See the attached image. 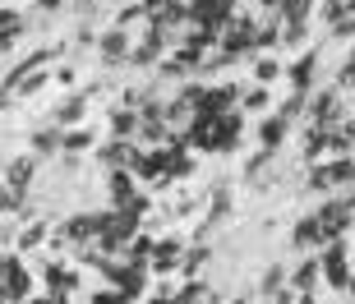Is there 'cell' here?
I'll return each instance as SVG.
<instances>
[{"label":"cell","instance_id":"1","mask_svg":"<svg viewBox=\"0 0 355 304\" xmlns=\"http://www.w3.org/2000/svg\"><path fill=\"white\" fill-rule=\"evenodd\" d=\"M318 267H323V277H328L337 291H346V286H351V272H346V244H342V240H328V244H323Z\"/></svg>","mask_w":355,"mask_h":304},{"label":"cell","instance_id":"2","mask_svg":"<svg viewBox=\"0 0 355 304\" xmlns=\"http://www.w3.org/2000/svg\"><path fill=\"white\" fill-rule=\"evenodd\" d=\"M184 249H189V244H184L180 235H171V240H157V244H153V258H148V267H153L157 277H166V272H180V258H184Z\"/></svg>","mask_w":355,"mask_h":304},{"label":"cell","instance_id":"3","mask_svg":"<svg viewBox=\"0 0 355 304\" xmlns=\"http://www.w3.org/2000/svg\"><path fill=\"white\" fill-rule=\"evenodd\" d=\"M97 51H102L106 65H120V60H125V55L134 51V46H130V33H125V28H111V33H102Z\"/></svg>","mask_w":355,"mask_h":304},{"label":"cell","instance_id":"4","mask_svg":"<svg viewBox=\"0 0 355 304\" xmlns=\"http://www.w3.org/2000/svg\"><path fill=\"white\" fill-rule=\"evenodd\" d=\"M318 277H323V267H318V253H309V258H304V263L295 267V272H291V281H286V286H291L295 295H300V291H314V286H318Z\"/></svg>","mask_w":355,"mask_h":304},{"label":"cell","instance_id":"5","mask_svg":"<svg viewBox=\"0 0 355 304\" xmlns=\"http://www.w3.org/2000/svg\"><path fill=\"white\" fill-rule=\"evenodd\" d=\"M33 171H37V161H33V157H14L10 166H5V185H10L14 194H24V189L33 185Z\"/></svg>","mask_w":355,"mask_h":304},{"label":"cell","instance_id":"6","mask_svg":"<svg viewBox=\"0 0 355 304\" xmlns=\"http://www.w3.org/2000/svg\"><path fill=\"white\" fill-rule=\"evenodd\" d=\"M65 129H60V125H46V129H37L33 134V152H37V157H55V152H65Z\"/></svg>","mask_w":355,"mask_h":304},{"label":"cell","instance_id":"7","mask_svg":"<svg viewBox=\"0 0 355 304\" xmlns=\"http://www.w3.org/2000/svg\"><path fill=\"white\" fill-rule=\"evenodd\" d=\"M282 291H286V267L272 263V267L263 272V281H259V295H263V300H277Z\"/></svg>","mask_w":355,"mask_h":304},{"label":"cell","instance_id":"8","mask_svg":"<svg viewBox=\"0 0 355 304\" xmlns=\"http://www.w3.org/2000/svg\"><path fill=\"white\" fill-rule=\"evenodd\" d=\"M286 129H291V120H286V116H272V120H263V147H268V152H277V147H282Z\"/></svg>","mask_w":355,"mask_h":304},{"label":"cell","instance_id":"9","mask_svg":"<svg viewBox=\"0 0 355 304\" xmlns=\"http://www.w3.org/2000/svg\"><path fill=\"white\" fill-rule=\"evenodd\" d=\"M79 120H83V97H69L65 106H55L51 125H60V129H65V125H79Z\"/></svg>","mask_w":355,"mask_h":304},{"label":"cell","instance_id":"10","mask_svg":"<svg viewBox=\"0 0 355 304\" xmlns=\"http://www.w3.org/2000/svg\"><path fill=\"white\" fill-rule=\"evenodd\" d=\"M208 258H212L208 244H189V249H184V258H180V272H189V277H194V272L208 263Z\"/></svg>","mask_w":355,"mask_h":304},{"label":"cell","instance_id":"11","mask_svg":"<svg viewBox=\"0 0 355 304\" xmlns=\"http://www.w3.org/2000/svg\"><path fill=\"white\" fill-rule=\"evenodd\" d=\"M42 240H46V222H33L28 231H19V253H33Z\"/></svg>","mask_w":355,"mask_h":304},{"label":"cell","instance_id":"12","mask_svg":"<svg viewBox=\"0 0 355 304\" xmlns=\"http://www.w3.org/2000/svg\"><path fill=\"white\" fill-rule=\"evenodd\" d=\"M69 152V157H74V152H83V147H92V134L88 129H65V143H60Z\"/></svg>","mask_w":355,"mask_h":304},{"label":"cell","instance_id":"13","mask_svg":"<svg viewBox=\"0 0 355 304\" xmlns=\"http://www.w3.org/2000/svg\"><path fill=\"white\" fill-rule=\"evenodd\" d=\"M309 69H314V55H300L295 69H291V83H295V88H309Z\"/></svg>","mask_w":355,"mask_h":304},{"label":"cell","instance_id":"14","mask_svg":"<svg viewBox=\"0 0 355 304\" xmlns=\"http://www.w3.org/2000/svg\"><path fill=\"white\" fill-rule=\"evenodd\" d=\"M304 10H309V0H282V19H304Z\"/></svg>","mask_w":355,"mask_h":304},{"label":"cell","instance_id":"15","mask_svg":"<svg viewBox=\"0 0 355 304\" xmlns=\"http://www.w3.org/2000/svg\"><path fill=\"white\" fill-rule=\"evenodd\" d=\"M254 74H259V83H272L277 74H282V65H277V60H259V65H254Z\"/></svg>","mask_w":355,"mask_h":304},{"label":"cell","instance_id":"16","mask_svg":"<svg viewBox=\"0 0 355 304\" xmlns=\"http://www.w3.org/2000/svg\"><path fill=\"white\" fill-rule=\"evenodd\" d=\"M245 111H268V93L263 88H254V93L245 97Z\"/></svg>","mask_w":355,"mask_h":304},{"label":"cell","instance_id":"17","mask_svg":"<svg viewBox=\"0 0 355 304\" xmlns=\"http://www.w3.org/2000/svg\"><path fill=\"white\" fill-rule=\"evenodd\" d=\"M337 37H355V19H337Z\"/></svg>","mask_w":355,"mask_h":304},{"label":"cell","instance_id":"18","mask_svg":"<svg viewBox=\"0 0 355 304\" xmlns=\"http://www.w3.org/2000/svg\"><path fill=\"white\" fill-rule=\"evenodd\" d=\"M42 10H60V5H65V0H37Z\"/></svg>","mask_w":355,"mask_h":304},{"label":"cell","instance_id":"19","mask_svg":"<svg viewBox=\"0 0 355 304\" xmlns=\"http://www.w3.org/2000/svg\"><path fill=\"white\" fill-rule=\"evenodd\" d=\"M231 304H250V300H231Z\"/></svg>","mask_w":355,"mask_h":304},{"label":"cell","instance_id":"20","mask_svg":"<svg viewBox=\"0 0 355 304\" xmlns=\"http://www.w3.org/2000/svg\"><path fill=\"white\" fill-rule=\"evenodd\" d=\"M351 295H355V277H351Z\"/></svg>","mask_w":355,"mask_h":304}]
</instances>
